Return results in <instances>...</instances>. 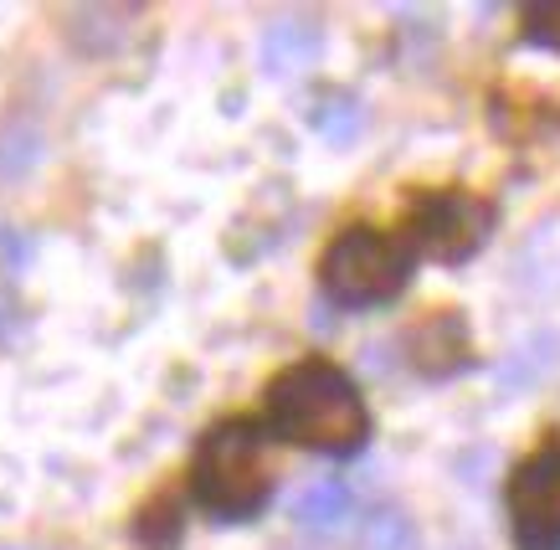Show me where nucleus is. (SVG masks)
Wrapping results in <instances>:
<instances>
[{
	"mask_svg": "<svg viewBox=\"0 0 560 550\" xmlns=\"http://www.w3.org/2000/svg\"><path fill=\"white\" fill-rule=\"evenodd\" d=\"M520 42L545 47V52H560V0H540V5L520 11Z\"/></svg>",
	"mask_w": 560,
	"mask_h": 550,
	"instance_id": "11",
	"label": "nucleus"
},
{
	"mask_svg": "<svg viewBox=\"0 0 560 550\" xmlns=\"http://www.w3.org/2000/svg\"><path fill=\"white\" fill-rule=\"evenodd\" d=\"M308 124H314L329 144H345V139L360 129V104L355 98H345V93H329L324 104L308 108Z\"/></svg>",
	"mask_w": 560,
	"mask_h": 550,
	"instance_id": "10",
	"label": "nucleus"
},
{
	"mask_svg": "<svg viewBox=\"0 0 560 550\" xmlns=\"http://www.w3.org/2000/svg\"><path fill=\"white\" fill-rule=\"evenodd\" d=\"M407 355H411V365H417L422 376H432V381L468 371V365H474V340H468L463 314L438 309L432 319H422V325L411 329Z\"/></svg>",
	"mask_w": 560,
	"mask_h": 550,
	"instance_id": "6",
	"label": "nucleus"
},
{
	"mask_svg": "<svg viewBox=\"0 0 560 550\" xmlns=\"http://www.w3.org/2000/svg\"><path fill=\"white\" fill-rule=\"evenodd\" d=\"M324 293L345 309H375L390 304L411 283V247L375 226H345L319 258Z\"/></svg>",
	"mask_w": 560,
	"mask_h": 550,
	"instance_id": "3",
	"label": "nucleus"
},
{
	"mask_svg": "<svg viewBox=\"0 0 560 550\" xmlns=\"http://www.w3.org/2000/svg\"><path fill=\"white\" fill-rule=\"evenodd\" d=\"M510 535L520 550H560V432H550L510 473Z\"/></svg>",
	"mask_w": 560,
	"mask_h": 550,
	"instance_id": "5",
	"label": "nucleus"
},
{
	"mask_svg": "<svg viewBox=\"0 0 560 550\" xmlns=\"http://www.w3.org/2000/svg\"><path fill=\"white\" fill-rule=\"evenodd\" d=\"M268 428L272 437L324 458H355L371 437V412L340 365L308 355L268 381Z\"/></svg>",
	"mask_w": 560,
	"mask_h": 550,
	"instance_id": "1",
	"label": "nucleus"
},
{
	"mask_svg": "<svg viewBox=\"0 0 560 550\" xmlns=\"http://www.w3.org/2000/svg\"><path fill=\"white\" fill-rule=\"evenodd\" d=\"M493 232V201L478 190L442 186L411 196L407 211V247L432 262H468Z\"/></svg>",
	"mask_w": 560,
	"mask_h": 550,
	"instance_id": "4",
	"label": "nucleus"
},
{
	"mask_svg": "<svg viewBox=\"0 0 560 550\" xmlns=\"http://www.w3.org/2000/svg\"><path fill=\"white\" fill-rule=\"evenodd\" d=\"M319 52V26L314 21H272L268 32H262V68L268 72H289L299 62Z\"/></svg>",
	"mask_w": 560,
	"mask_h": 550,
	"instance_id": "7",
	"label": "nucleus"
},
{
	"mask_svg": "<svg viewBox=\"0 0 560 550\" xmlns=\"http://www.w3.org/2000/svg\"><path fill=\"white\" fill-rule=\"evenodd\" d=\"M272 432L253 417H221L201 432L190 458V499L211 519H253L272 499Z\"/></svg>",
	"mask_w": 560,
	"mask_h": 550,
	"instance_id": "2",
	"label": "nucleus"
},
{
	"mask_svg": "<svg viewBox=\"0 0 560 550\" xmlns=\"http://www.w3.org/2000/svg\"><path fill=\"white\" fill-rule=\"evenodd\" d=\"M299 525H335L340 515H350V489L340 479H324V483H308L299 504H293Z\"/></svg>",
	"mask_w": 560,
	"mask_h": 550,
	"instance_id": "9",
	"label": "nucleus"
},
{
	"mask_svg": "<svg viewBox=\"0 0 560 550\" xmlns=\"http://www.w3.org/2000/svg\"><path fill=\"white\" fill-rule=\"evenodd\" d=\"M180 499L175 494H160L154 504H144L135 519V540L150 550H175V540H180Z\"/></svg>",
	"mask_w": 560,
	"mask_h": 550,
	"instance_id": "8",
	"label": "nucleus"
}]
</instances>
